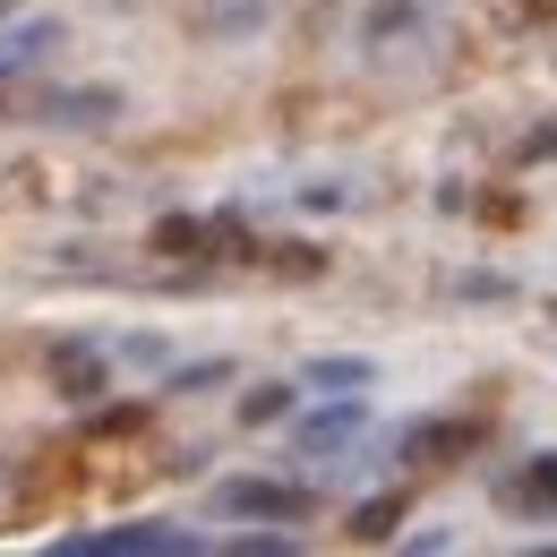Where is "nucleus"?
Returning a JSON list of instances; mask_svg holds the SVG:
<instances>
[{
  "mask_svg": "<svg viewBox=\"0 0 557 557\" xmlns=\"http://www.w3.org/2000/svg\"><path fill=\"white\" fill-rule=\"evenodd\" d=\"M437 52V0H369L360 9V61L369 70H420Z\"/></svg>",
  "mask_w": 557,
  "mask_h": 557,
  "instance_id": "nucleus-1",
  "label": "nucleus"
},
{
  "mask_svg": "<svg viewBox=\"0 0 557 557\" xmlns=\"http://www.w3.org/2000/svg\"><path fill=\"white\" fill-rule=\"evenodd\" d=\"M207 541L181 523H112V532H70L61 557H198Z\"/></svg>",
  "mask_w": 557,
  "mask_h": 557,
  "instance_id": "nucleus-2",
  "label": "nucleus"
},
{
  "mask_svg": "<svg viewBox=\"0 0 557 557\" xmlns=\"http://www.w3.org/2000/svg\"><path fill=\"white\" fill-rule=\"evenodd\" d=\"M214 515H232V523H300V515H309V488L267 481V472H240V481L214 488Z\"/></svg>",
  "mask_w": 557,
  "mask_h": 557,
  "instance_id": "nucleus-3",
  "label": "nucleus"
},
{
  "mask_svg": "<svg viewBox=\"0 0 557 557\" xmlns=\"http://www.w3.org/2000/svg\"><path fill=\"white\" fill-rule=\"evenodd\" d=\"M360 437H369V412H360V395H335L326 412H300V420H292V455H309V463H344Z\"/></svg>",
  "mask_w": 557,
  "mask_h": 557,
  "instance_id": "nucleus-4",
  "label": "nucleus"
},
{
  "mask_svg": "<svg viewBox=\"0 0 557 557\" xmlns=\"http://www.w3.org/2000/svg\"><path fill=\"white\" fill-rule=\"evenodd\" d=\"M121 112H129L121 86H44L26 121H44V129H112Z\"/></svg>",
  "mask_w": 557,
  "mask_h": 557,
  "instance_id": "nucleus-5",
  "label": "nucleus"
},
{
  "mask_svg": "<svg viewBox=\"0 0 557 557\" xmlns=\"http://www.w3.org/2000/svg\"><path fill=\"white\" fill-rule=\"evenodd\" d=\"M61 44H70V26H61V17H44V9H35V17H17V26H0V95H9L17 77L52 70V52H61Z\"/></svg>",
  "mask_w": 557,
  "mask_h": 557,
  "instance_id": "nucleus-6",
  "label": "nucleus"
},
{
  "mask_svg": "<svg viewBox=\"0 0 557 557\" xmlns=\"http://www.w3.org/2000/svg\"><path fill=\"white\" fill-rule=\"evenodd\" d=\"M189 26L207 44H258L275 26V0H189Z\"/></svg>",
  "mask_w": 557,
  "mask_h": 557,
  "instance_id": "nucleus-7",
  "label": "nucleus"
},
{
  "mask_svg": "<svg viewBox=\"0 0 557 557\" xmlns=\"http://www.w3.org/2000/svg\"><path fill=\"white\" fill-rule=\"evenodd\" d=\"M52 386L70 395V404H95L103 386H112V351H95V344H52Z\"/></svg>",
  "mask_w": 557,
  "mask_h": 557,
  "instance_id": "nucleus-8",
  "label": "nucleus"
},
{
  "mask_svg": "<svg viewBox=\"0 0 557 557\" xmlns=\"http://www.w3.org/2000/svg\"><path fill=\"white\" fill-rule=\"evenodd\" d=\"M300 386H318V395H360V386H377V360H360V351H318V360H300Z\"/></svg>",
  "mask_w": 557,
  "mask_h": 557,
  "instance_id": "nucleus-9",
  "label": "nucleus"
},
{
  "mask_svg": "<svg viewBox=\"0 0 557 557\" xmlns=\"http://www.w3.org/2000/svg\"><path fill=\"white\" fill-rule=\"evenodd\" d=\"M207 240H214V223H198V214H163L154 223V249L163 258H207Z\"/></svg>",
  "mask_w": 557,
  "mask_h": 557,
  "instance_id": "nucleus-10",
  "label": "nucleus"
},
{
  "mask_svg": "<svg viewBox=\"0 0 557 557\" xmlns=\"http://www.w3.org/2000/svg\"><path fill=\"white\" fill-rule=\"evenodd\" d=\"M292 404H300V377H292V386L267 377V386H249V395H240V420H249V429H267V420H283Z\"/></svg>",
  "mask_w": 557,
  "mask_h": 557,
  "instance_id": "nucleus-11",
  "label": "nucleus"
},
{
  "mask_svg": "<svg viewBox=\"0 0 557 557\" xmlns=\"http://www.w3.org/2000/svg\"><path fill=\"white\" fill-rule=\"evenodd\" d=\"M515 497H523V515H557V455H532V472L515 481Z\"/></svg>",
  "mask_w": 557,
  "mask_h": 557,
  "instance_id": "nucleus-12",
  "label": "nucleus"
},
{
  "mask_svg": "<svg viewBox=\"0 0 557 557\" xmlns=\"http://www.w3.org/2000/svg\"><path fill=\"white\" fill-rule=\"evenodd\" d=\"M395 523H404V497H369L351 515V541H395Z\"/></svg>",
  "mask_w": 557,
  "mask_h": 557,
  "instance_id": "nucleus-13",
  "label": "nucleus"
},
{
  "mask_svg": "<svg viewBox=\"0 0 557 557\" xmlns=\"http://www.w3.org/2000/svg\"><path fill=\"white\" fill-rule=\"evenodd\" d=\"M223 377H232V360H198V369L172 377V395H207V386H223Z\"/></svg>",
  "mask_w": 557,
  "mask_h": 557,
  "instance_id": "nucleus-14",
  "label": "nucleus"
},
{
  "mask_svg": "<svg viewBox=\"0 0 557 557\" xmlns=\"http://www.w3.org/2000/svg\"><path fill=\"white\" fill-rule=\"evenodd\" d=\"M232 549H240V557H292V541H283V532H240Z\"/></svg>",
  "mask_w": 557,
  "mask_h": 557,
  "instance_id": "nucleus-15",
  "label": "nucleus"
}]
</instances>
